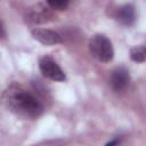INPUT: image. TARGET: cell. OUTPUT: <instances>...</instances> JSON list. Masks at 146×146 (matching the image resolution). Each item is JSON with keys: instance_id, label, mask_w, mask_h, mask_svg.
Instances as JSON below:
<instances>
[{"instance_id": "1", "label": "cell", "mask_w": 146, "mask_h": 146, "mask_svg": "<svg viewBox=\"0 0 146 146\" xmlns=\"http://www.w3.org/2000/svg\"><path fill=\"white\" fill-rule=\"evenodd\" d=\"M5 103L10 112L24 119H36L43 113V106L38 98L21 86L14 83L3 94Z\"/></svg>"}, {"instance_id": "6", "label": "cell", "mask_w": 146, "mask_h": 146, "mask_svg": "<svg viewBox=\"0 0 146 146\" xmlns=\"http://www.w3.org/2000/svg\"><path fill=\"white\" fill-rule=\"evenodd\" d=\"M27 21L30 23L33 24H42V23H47L51 19L52 15L50 13V10L42 6V5H36L32 8H30L29 13H27Z\"/></svg>"}, {"instance_id": "7", "label": "cell", "mask_w": 146, "mask_h": 146, "mask_svg": "<svg viewBox=\"0 0 146 146\" xmlns=\"http://www.w3.org/2000/svg\"><path fill=\"white\" fill-rule=\"evenodd\" d=\"M115 18L116 21L125 26H130L135 23L136 21V11H135V7L130 3L123 5L121 6L115 14Z\"/></svg>"}, {"instance_id": "3", "label": "cell", "mask_w": 146, "mask_h": 146, "mask_svg": "<svg viewBox=\"0 0 146 146\" xmlns=\"http://www.w3.org/2000/svg\"><path fill=\"white\" fill-rule=\"evenodd\" d=\"M39 67H40V71L41 73L52 80V81H65L66 79V75L65 73L63 72V70L59 67V65L49 56H43L40 58L39 60Z\"/></svg>"}, {"instance_id": "10", "label": "cell", "mask_w": 146, "mask_h": 146, "mask_svg": "<svg viewBox=\"0 0 146 146\" xmlns=\"http://www.w3.org/2000/svg\"><path fill=\"white\" fill-rule=\"evenodd\" d=\"M114 144H120V140L119 139H115V140H112V141L106 143V145H114Z\"/></svg>"}, {"instance_id": "4", "label": "cell", "mask_w": 146, "mask_h": 146, "mask_svg": "<svg viewBox=\"0 0 146 146\" xmlns=\"http://www.w3.org/2000/svg\"><path fill=\"white\" fill-rule=\"evenodd\" d=\"M129 82H130L129 71L124 66H119L115 70H113L110 78V84L114 91L124 90L129 86Z\"/></svg>"}, {"instance_id": "2", "label": "cell", "mask_w": 146, "mask_h": 146, "mask_svg": "<svg viewBox=\"0 0 146 146\" xmlns=\"http://www.w3.org/2000/svg\"><path fill=\"white\" fill-rule=\"evenodd\" d=\"M89 51L91 56L102 63H108L114 57V49L111 40L104 34H95L89 40Z\"/></svg>"}, {"instance_id": "8", "label": "cell", "mask_w": 146, "mask_h": 146, "mask_svg": "<svg viewBox=\"0 0 146 146\" xmlns=\"http://www.w3.org/2000/svg\"><path fill=\"white\" fill-rule=\"evenodd\" d=\"M130 57L133 62H137V63L145 62L146 60V46L140 44V46H136L131 48Z\"/></svg>"}, {"instance_id": "5", "label": "cell", "mask_w": 146, "mask_h": 146, "mask_svg": "<svg viewBox=\"0 0 146 146\" xmlns=\"http://www.w3.org/2000/svg\"><path fill=\"white\" fill-rule=\"evenodd\" d=\"M32 36L44 46H54L62 42L60 35L57 32L48 29H34L32 31Z\"/></svg>"}, {"instance_id": "9", "label": "cell", "mask_w": 146, "mask_h": 146, "mask_svg": "<svg viewBox=\"0 0 146 146\" xmlns=\"http://www.w3.org/2000/svg\"><path fill=\"white\" fill-rule=\"evenodd\" d=\"M46 2L54 10H64L68 6L70 0H46Z\"/></svg>"}]
</instances>
